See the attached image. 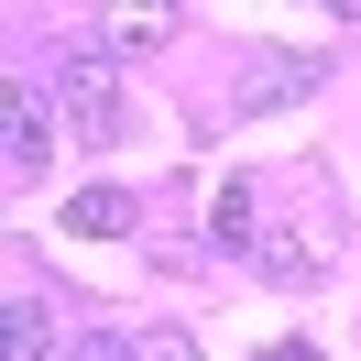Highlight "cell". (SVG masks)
<instances>
[{
  "label": "cell",
  "mask_w": 361,
  "mask_h": 361,
  "mask_svg": "<svg viewBox=\"0 0 361 361\" xmlns=\"http://www.w3.org/2000/svg\"><path fill=\"white\" fill-rule=\"evenodd\" d=\"M132 219H142L132 186H77V197H66V230H77V241H132Z\"/></svg>",
  "instance_id": "3957f363"
},
{
  "label": "cell",
  "mask_w": 361,
  "mask_h": 361,
  "mask_svg": "<svg viewBox=\"0 0 361 361\" xmlns=\"http://www.w3.org/2000/svg\"><path fill=\"white\" fill-rule=\"evenodd\" d=\"M263 361H317V350H263Z\"/></svg>",
  "instance_id": "8fae6325"
},
{
  "label": "cell",
  "mask_w": 361,
  "mask_h": 361,
  "mask_svg": "<svg viewBox=\"0 0 361 361\" xmlns=\"http://www.w3.org/2000/svg\"><path fill=\"white\" fill-rule=\"evenodd\" d=\"M317 55H252V77H241V110H285V99H307L317 88Z\"/></svg>",
  "instance_id": "277c9868"
},
{
  "label": "cell",
  "mask_w": 361,
  "mask_h": 361,
  "mask_svg": "<svg viewBox=\"0 0 361 361\" xmlns=\"http://www.w3.org/2000/svg\"><path fill=\"white\" fill-rule=\"evenodd\" d=\"M77 361H142V350H132V339H88Z\"/></svg>",
  "instance_id": "30bf717a"
},
{
  "label": "cell",
  "mask_w": 361,
  "mask_h": 361,
  "mask_svg": "<svg viewBox=\"0 0 361 361\" xmlns=\"http://www.w3.org/2000/svg\"><path fill=\"white\" fill-rule=\"evenodd\" d=\"M176 23H186L176 0H121V11H99V44H110V55H132V44H164Z\"/></svg>",
  "instance_id": "5b68a950"
},
{
  "label": "cell",
  "mask_w": 361,
  "mask_h": 361,
  "mask_svg": "<svg viewBox=\"0 0 361 361\" xmlns=\"http://www.w3.org/2000/svg\"><path fill=\"white\" fill-rule=\"evenodd\" d=\"M208 241H219V252H263V241H252V186H241V176L208 197Z\"/></svg>",
  "instance_id": "8992f818"
},
{
  "label": "cell",
  "mask_w": 361,
  "mask_h": 361,
  "mask_svg": "<svg viewBox=\"0 0 361 361\" xmlns=\"http://www.w3.org/2000/svg\"><path fill=\"white\" fill-rule=\"evenodd\" d=\"M55 110H66L77 142H121V77H110V55L77 44L66 66H55Z\"/></svg>",
  "instance_id": "6da1fadb"
},
{
  "label": "cell",
  "mask_w": 361,
  "mask_h": 361,
  "mask_svg": "<svg viewBox=\"0 0 361 361\" xmlns=\"http://www.w3.org/2000/svg\"><path fill=\"white\" fill-rule=\"evenodd\" d=\"M0 142H11V176H44L55 121H44V99H33V88H11V99H0Z\"/></svg>",
  "instance_id": "7a4b0ae2"
},
{
  "label": "cell",
  "mask_w": 361,
  "mask_h": 361,
  "mask_svg": "<svg viewBox=\"0 0 361 361\" xmlns=\"http://www.w3.org/2000/svg\"><path fill=\"white\" fill-rule=\"evenodd\" d=\"M142 361H197V339L186 329H142Z\"/></svg>",
  "instance_id": "9c48e42d"
},
{
  "label": "cell",
  "mask_w": 361,
  "mask_h": 361,
  "mask_svg": "<svg viewBox=\"0 0 361 361\" xmlns=\"http://www.w3.org/2000/svg\"><path fill=\"white\" fill-rule=\"evenodd\" d=\"M263 274H274V285H307V274H317V252L295 241V230H274V241H263Z\"/></svg>",
  "instance_id": "ba28073f"
},
{
  "label": "cell",
  "mask_w": 361,
  "mask_h": 361,
  "mask_svg": "<svg viewBox=\"0 0 361 361\" xmlns=\"http://www.w3.org/2000/svg\"><path fill=\"white\" fill-rule=\"evenodd\" d=\"M44 350H55V339H44V295L23 285V295H11V361H44Z\"/></svg>",
  "instance_id": "52a82bcc"
}]
</instances>
